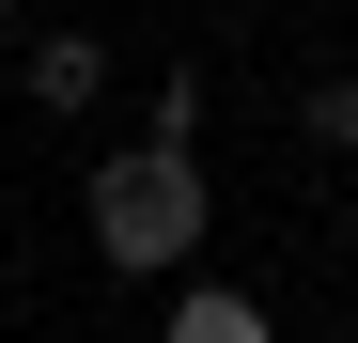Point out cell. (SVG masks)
I'll list each match as a JSON object with an SVG mask.
<instances>
[{
  "label": "cell",
  "mask_w": 358,
  "mask_h": 343,
  "mask_svg": "<svg viewBox=\"0 0 358 343\" xmlns=\"http://www.w3.org/2000/svg\"><path fill=\"white\" fill-rule=\"evenodd\" d=\"M296 141H312V156H358V78H296Z\"/></svg>",
  "instance_id": "4"
},
{
  "label": "cell",
  "mask_w": 358,
  "mask_h": 343,
  "mask_svg": "<svg viewBox=\"0 0 358 343\" xmlns=\"http://www.w3.org/2000/svg\"><path fill=\"white\" fill-rule=\"evenodd\" d=\"M0 63H16V0H0Z\"/></svg>",
  "instance_id": "5"
},
{
  "label": "cell",
  "mask_w": 358,
  "mask_h": 343,
  "mask_svg": "<svg viewBox=\"0 0 358 343\" xmlns=\"http://www.w3.org/2000/svg\"><path fill=\"white\" fill-rule=\"evenodd\" d=\"M16 94L47 125H78V109H109V47L94 31H16Z\"/></svg>",
  "instance_id": "2"
},
{
  "label": "cell",
  "mask_w": 358,
  "mask_h": 343,
  "mask_svg": "<svg viewBox=\"0 0 358 343\" xmlns=\"http://www.w3.org/2000/svg\"><path fill=\"white\" fill-rule=\"evenodd\" d=\"M156 343H280V312L250 297V281H203V265H187V281H171V328H156Z\"/></svg>",
  "instance_id": "3"
},
{
  "label": "cell",
  "mask_w": 358,
  "mask_h": 343,
  "mask_svg": "<svg viewBox=\"0 0 358 343\" xmlns=\"http://www.w3.org/2000/svg\"><path fill=\"white\" fill-rule=\"evenodd\" d=\"M78 218H94V265H125V281H187L218 188H203V156L125 141V156H94V203H78Z\"/></svg>",
  "instance_id": "1"
},
{
  "label": "cell",
  "mask_w": 358,
  "mask_h": 343,
  "mask_svg": "<svg viewBox=\"0 0 358 343\" xmlns=\"http://www.w3.org/2000/svg\"><path fill=\"white\" fill-rule=\"evenodd\" d=\"M343 250H358V188H343Z\"/></svg>",
  "instance_id": "6"
}]
</instances>
